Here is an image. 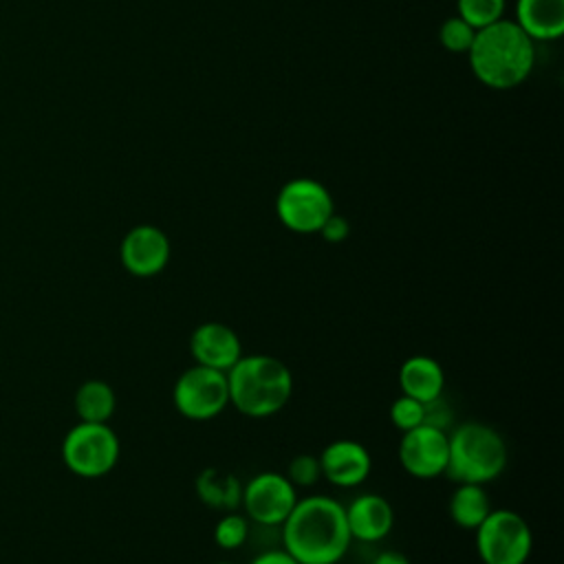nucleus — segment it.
Here are the masks:
<instances>
[{
  "instance_id": "7ed1b4c3",
  "label": "nucleus",
  "mask_w": 564,
  "mask_h": 564,
  "mask_svg": "<svg viewBox=\"0 0 564 564\" xmlns=\"http://www.w3.org/2000/svg\"><path fill=\"white\" fill-rule=\"evenodd\" d=\"M229 403L249 419H269L284 410L293 394L289 366L271 355H242L227 370Z\"/></svg>"
},
{
  "instance_id": "5701e85b",
  "label": "nucleus",
  "mask_w": 564,
  "mask_h": 564,
  "mask_svg": "<svg viewBox=\"0 0 564 564\" xmlns=\"http://www.w3.org/2000/svg\"><path fill=\"white\" fill-rule=\"evenodd\" d=\"M388 416H390V421L397 430L408 432V430L423 423V403L408 397V394H401L390 403Z\"/></svg>"
},
{
  "instance_id": "dca6fc26",
  "label": "nucleus",
  "mask_w": 564,
  "mask_h": 564,
  "mask_svg": "<svg viewBox=\"0 0 564 564\" xmlns=\"http://www.w3.org/2000/svg\"><path fill=\"white\" fill-rule=\"evenodd\" d=\"M516 24L533 42L560 40L564 33V0H516Z\"/></svg>"
},
{
  "instance_id": "9b49d317",
  "label": "nucleus",
  "mask_w": 564,
  "mask_h": 564,
  "mask_svg": "<svg viewBox=\"0 0 564 564\" xmlns=\"http://www.w3.org/2000/svg\"><path fill=\"white\" fill-rule=\"evenodd\" d=\"M170 238L156 225L141 223L128 229L119 245V260L134 278H154L170 262Z\"/></svg>"
},
{
  "instance_id": "4be33fe9",
  "label": "nucleus",
  "mask_w": 564,
  "mask_h": 564,
  "mask_svg": "<svg viewBox=\"0 0 564 564\" xmlns=\"http://www.w3.org/2000/svg\"><path fill=\"white\" fill-rule=\"evenodd\" d=\"M474 37H476V29L469 22H465L460 15L447 18L438 29V42L449 53H465L467 55Z\"/></svg>"
},
{
  "instance_id": "bb28decb",
  "label": "nucleus",
  "mask_w": 564,
  "mask_h": 564,
  "mask_svg": "<svg viewBox=\"0 0 564 564\" xmlns=\"http://www.w3.org/2000/svg\"><path fill=\"white\" fill-rule=\"evenodd\" d=\"M249 564H300L295 557H291L284 549H271L260 555H256Z\"/></svg>"
},
{
  "instance_id": "39448f33",
  "label": "nucleus",
  "mask_w": 564,
  "mask_h": 564,
  "mask_svg": "<svg viewBox=\"0 0 564 564\" xmlns=\"http://www.w3.org/2000/svg\"><path fill=\"white\" fill-rule=\"evenodd\" d=\"M119 436L108 423L79 421L62 441V460L79 478H101L119 460Z\"/></svg>"
},
{
  "instance_id": "a211bd4d",
  "label": "nucleus",
  "mask_w": 564,
  "mask_h": 564,
  "mask_svg": "<svg viewBox=\"0 0 564 564\" xmlns=\"http://www.w3.org/2000/svg\"><path fill=\"white\" fill-rule=\"evenodd\" d=\"M491 509V498L485 485L474 482H458L447 502L449 520L465 531H474L489 516Z\"/></svg>"
},
{
  "instance_id": "f03ea898",
  "label": "nucleus",
  "mask_w": 564,
  "mask_h": 564,
  "mask_svg": "<svg viewBox=\"0 0 564 564\" xmlns=\"http://www.w3.org/2000/svg\"><path fill=\"white\" fill-rule=\"evenodd\" d=\"M467 59L480 84L494 90H509L531 75L535 48L533 40L516 22L502 18L476 31Z\"/></svg>"
},
{
  "instance_id": "f257e3e1",
  "label": "nucleus",
  "mask_w": 564,
  "mask_h": 564,
  "mask_svg": "<svg viewBox=\"0 0 564 564\" xmlns=\"http://www.w3.org/2000/svg\"><path fill=\"white\" fill-rule=\"evenodd\" d=\"M282 527V549L300 564H339L352 542L344 505L330 496L297 498Z\"/></svg>"
},
{
  "instance_id": "9d476101",
  "label": "nucleus",
  "mask_w": 564,
  "mask_h": 564,
  "mask_svg": "<svg viewBox=\"0 0 564 564\" xmlns=\"http://www.w3.org/2000/svg\"><path fill=\"white\" fill-rule=\"evenodd\" d=\"M447 432L432 425H416L408 432H401V441L397 447L399 465L405 474L419 480H432L447 469Z\"/></svg>"
},
{
  "instance_id": "c85d7f7f",
  "label": "nucleus",
  "mask_w": 564,
  "mask_h": 564,
  "mask_svg": "<svg viewBox=\"0 0 564 564\" xmlns=\"http://www.w3.org/2000/svg\"><path fill=\"white\" fill-rule=\"evenodd\" d=\"M214 564H234V562H214Z\"/></svg>"
},
{
  "instance_id": "4468645a",
  "label": "nucleus",
  "mask_w": 564,
  "mask_h": 564,
  "mask_svg": "<svg viewBox=\"0 0 564 564\" xmlns=\"http://www.w3.org/2000/svg\"><path fill=\"white\" fill-rule=\"evenodd\" d=\"M350 538L357 542H379L394 527V509L381 494H359L344 507Z\"/></svg>"
},
{
  "instance_id": "aec40b11",
  "label": "nucleus",
  "mask_w": 564,
  "mask_h": 564,
  "mask_svg": "<svg viewBox=\"0 0 564 564\" xmlns=\"http://www.w3.org/2000/svg\"><path fill=\"white\" fill-rule=\"evenodd\" d=\"M458 15L476 31L505 18L507 0H456Z\"/></svg>"
},
{
  "instance_id": "ddd939ff",
  "label": "nucleus",
  "mask_w": 564,
  "mask_h": 564,
  "mask_svg": "<svg viewBox=\"0 0 564 564\" xmlns=\"http://www.w3.org/2000/svg\"><path fill=\"white\" fill-rule=\"evenodd\" d=\"M189 352L194 364L227 372L242 357V344L231 326L223 322H203L189 337Z\"/></svg>"
},
{
  "instance_id": "6ab92c4d",
  "label": "nucleus",
  "mask_w": 564,
  "mask_h": 564,
  "mask_svg": "<svg viewBox=\"0 0 564 564\" xmlns=\"http://www.w3.org/2000/svg\"><path fill=\"white\" fill-rule=\"evenodd\" d=\"M73 405H75L79 421L108 423L110 416L115 414L117 397H115V390L106 381L88 379L77 388Z\"/></svg>"
},
{
  "instance_id": "a878e982",
  "label": "nucleus",
  "mask_w": 564,
  "mask_h": 564,
  "mask_svg": "<svg viewBox=\"0 0 564 564\" xmlns=\"http://www.w3.org/2000/svg\"><path fill=\"white\" fill-rule=\"evenodd\" d=\"M317 234H319L326 242L339 245V242H344V240L348 238V234H350V223L346 220V216L333 212V214L324 220V225L319 227Z\"/></svg>"
},
{
  "instance_id": "6e6552de",
  "label": "nucleus",
  "mask_w": 564,
  "mask_h": 564,
  "mask_svg": "<svg viewBox=\"0 0 564 564\" xmlns=\"http://www.w3.org/2000/svg\"><path fill=\"white\" fill-rule=\"evenodd\" d=\"M172 401L181 416L189 421H212L229 405L227 372L200 364L181 372L172 388Z\"/></svg>"
},
{
  "instance_id": "cd10ccee",
  "label": "nucleus",
  "mask_w": 564,
  "mask_h": 564,
  "mask_svg": "<svg viewBox=\"0 0 564 564\" xmlns=\"http://www.w3.org/2000/svg\"><path fill=\"white\" fill-rule=\"evenodd\" d=\"M370 564H410V560L405 557V553L401 551H394V549H386L381 553H377L372 557Z\"/></svg>"
},
{
  "instance_id": "f8f14e48",
  "label": "nucleus",
  "mask_w": 564,
  "mask_h": 564,
  "mask_svg": "<svg viewBox=\"0 0 564 564\" xmlns=\"http://www.w3.org/2000/svg\"><path fill=\"white\" fill-rule=\"evenodd\" d=\"M317 460L322 467V478L341 489L361 485L372 471V456L368 447L352 438L330 441L319 452Z\"/></svg>"
},
{
  "instance_id": "0eeeda50",
  "label": "nucleus",
  "mask_w": 564,
  "mask_h": 564,
  "mask_svg": "<svg viewBox=\"0 0 564 564\" xmlns=\"http://www.w3.org/2000/svg\"><path fill=\"white\" fill-rule=\"evenodd\" d=\"M333 212L330 192L308 176L286 181L275 196V216L293 234H317Z\"/></svg>"
},
{
  "instance_id": "412c9836",
  "label": "nucleus",
  "mask_w": 564,
  "mask_h": 564,
  "mask_svg": "<svg viewBox=\"0 0 564 564\" xmlns=\"http://www.w3.org/2000/svg\"><path fill=\"white\" fill-rule=\"evenodd\" d=\"M249 518L236 511H227L214 527V542L223 551H236L247 542Z\"/></svg>"
},
{
  "instance_id": "1a4fd4ad",
  "label": "nucleus",
  "mask_w": 564,
  "mask_h": 564,
  "mask_svg": "<svg viewBox=\"0 0 564 564\" xmlns=\"http://www.w3.org/2000/svg\"><path fill=\"white\" fill-rule=\"evenodd\" d=\"M297 502V489L280 471H260L242 482L240 507L262 527H280Z\"/></svg>"
},
{
  "instance_id": "423d86ee",
  "label": "nucleus",
  "mask_w": 564,
  "mask_h": 564,
  "mask_svg": "<svg viewBox=\"0 0 564 564\" xmlns=\"http://www.w3.org/2000/svg\"><path fill=\"white\" fill-rule=\"evenodd\" d=\"M474 533L482 564H524L533 551L529 522L511 509H491Z\"/></svg>"
},
{
  "instance_id": "c756f323",
  "label": "nucleus",
  "mask_w": 564,
  "mask_h": 564,
  "mask_svg": "<svg viewBox=\"0 0 564 564\" xmlns=\"http://www.w3.org/2000/svg\"><path fill=\"white\" fill-rule=\"evenodd\" d=\"M480 564H482V562H480Z\"/></svg>"
},
{
  "instance_id": "b1692460",
  "label": "nucleus",
  "mask_w": 564,
  "mask_h": 564,
  "mask_svg": "<svg viewBox=\"0 0 564 564\" xmlns=\"http://www.w3.org/2000/svg\"><path fill=\"white\" fill-rule=\"evenodd\" d=\"M295 489H308L322 478V467L317 456L313 454H297L291 458L289 469L284 474Z\"/></svg>"
},
{
  "instance_id": "2eb2a0df",
  "label": "nucleus",
  "mask_w": 564,
  "mask_h": 564,
  "mask_svg": "<svg viewBox=\"0 0 564 564\" xmlns=\"http://www.w3.org/2000/svg\"><path fill=\"white\" fill-rule=\"evenodd\" d=\"M399 388L401 394H408L421 403H427L443 394L445 390V370L430 355H412L399 366Z\"/></svg>"
},
{
  "instance_id": "393cba45",
  "label": "nucleus",
  "mask_w": 564,
  "mask_h": 564,
  "mask_svg": "<svg viewBox=\"0 0 564 564\" xmlns=\"http://www.w3.org/2000/svg\"><path fill=\"white\" fill-rule=\"evenodd\" d=\"M454 421V410L452 405L445 401V397H436L427 403H423V423L425 425H432V427H438V430H449Z\"/></svg>"
},
{
  "instance_id": "20e7f679",
  "label": "nucleus",
  "mask_w": 564,
  "mask_h": 564,
  "mask_svg": "<svg viewBox=\"0 0 564 564\" xmlns=\"http://www.w3.org/2000/svg\"><path fill=\"white\" fill-rule=\"evenodd\" d=\"M447 443L449 454L445 474L456 482L487 485L496 480L509 463V449L502 434L482 421H465L456 425L447 434Z\"/></svg>"
},
{
  "instance_id": "f3484780",
  "label": "nucleus",
  "mask_w": 564,
  "mask_h": 564,
  "mask_svg": "<svg viewBox=\"0 0 564 564\" xmlns=\"http://www.w3.org/2000/svg\"><path fill=\"white\" fill-rule=\"evenodd\" d=\"M194 489L205 507L220 511H234L242 496V482L234 474L218 467L200 469L194 480Z\"/></svg>"
}]
</instances>
